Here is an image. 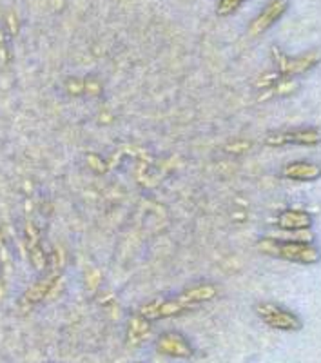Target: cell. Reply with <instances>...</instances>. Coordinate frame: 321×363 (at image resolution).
I'll list each match as a JSON object with an SVG mask.
<instances>
[{
    "label": "cell",
    "instance_id": "1",
    "mask_svg": "<svg viewBox=\"0 0 321 363\" xmlns=\"http://www.w3.org/2000/svg\"><path fill=\"white\" fill-rule=\"evenodd\" d=\"M216 296H218V287L214 284H209V281H203V284L187 287L186 291L178 293L176 296L158 298V300L149 301V303L140 307L138 313L147 318L149 322H158V320L180 316V314L198 309L203 303L213 301Z\"/></svg>",
    "mask_w": 321,
    "mask_h": 363
},
{
    "label": "cell",
    "instance_id": "2",
    "mask_svg": "<svg viewBox=\"0 0 321 363\" xmlns=\"http://www.w3.org/2000/svg\"><path fill=\"white\" fill-rule=\"evenodd\" d=\"M258 249L269 256L301 265H312L321 260L320 249L310 242H303V240L264 238L258 242Z\"/></svg>",
    "mask_w": 321,
    "mask_h": 363
},
{
    "label": "cell",
    "instance_id": "3",
    "mask_svg": "<svg viewBox=\"0 0 321 363\" xmlns=\"http://www.w3.org/2000/svg\"><path fill=\"white\" fill-rule=\"evenodd\" d=\"M254 313L265 325L278 330H300L301 320L285 307L272 303V301H258L254 306Z\"/></svg>",
    "mask_w": 321,
    "mask_h": 363
},
{
    "label": "cell",
    "instance_id": "4",
    "mask_svg": "<svg viewBox=\"0 0 321 363\" xmlns=\"http://www.w3.org/2000/svg\"><path fill=\"white\" fill-rule=\"evenodd\" d=\"M154 347H157L158 354L174 359H189L194 354V347L191 340L181 333H176V330L162 333L157 338Z\"/></svg>",
    "mask_w": 321,
    "mask_h": 363
},
{
    "label": "cell",
    "instance_id": "5",
    "mask_svg": "<svg viewBox=\"0 0 321 363\" xmlns=\"http://www.w3.org/2000/svg\"><path fill=\"white\" fill-rule=\"evenodd\" d=\"M265 145L271 147H280V145H312L321 144V131L316 128H301L294 129V131H281V133H271L265 136Z\"/></svg>",
    "mask_w": 321,
    "mask_h": 363
},
{
    "label": "cell",
    "instance_id": "6",
    "mask_svg": "<svg viewBox=\"0 0 321 363\" xmlns=\"http://www.w3.org/2000/svg\"><path fill=\"white\" fill-rule=\"evenodd\" d=\"M287 9V0H272L271 4L265 6L264 11L259 13L258 17L249 24L247 35L249 37L256 38L259 35H264L267 29H271L272 26L276 24V21H280V17Z\"/></svg>",
    "mask_w": 321,
    "mask_h": 363
},
{
    "label": "cell",
    "instance_id": "7",
    "mask_svg": "<svg viewBox=\"0 0 321 363\" xmlns=\"http://www.w3.org/2000/svg\"><path fill=\"white\" fill-rule=\"evenodd\" d=\"M321 60L320 51H310V53H305L301 57L288 58L283 57L278 64V71H280L283 77H296V74H303L309 69H312L317 62Z\"/></svg>",
    "mask_w": 321,
    "mask_h": 363
},
{
    "label": "cell",
    "instance_id": "8",
    "mask_svg": "<svg viewBox=\"0 0 321 363\" xmlns=\"http://www.w3.org/2000/svg\"><path fill=\"white\" fill-rule=\"evenodd\" d=\"M57 281H58L57 274L40 278V280H38L35 285H31V287L24 293V296L21 298V307L29 309V307H35L37 303H40V301L45 300V296L55 289Z\"/></svg>",
    "mask_w": 321,
    "mask_h": 363
},
{
    "label": "cell",
    "instance_id": "9",
    "mask_svg": "<svg viewBox=\"0 0 321 363\" xmlns=\"http://www.w3.org/2000/svg\"><path fill=\"white\" fill-rule=\"evenodd\" d=\"M276 225L281 231H309L312 227V216L305 211L288 209L278 215Z\"/></svg>",
    "mask_w": 321,
    "mask_h": 363
},
{
    "label": "cell",
    "instance_id": "10",
    "mask_svg": "<svg viewBox=\"0 0 321 363\" xmlns=\"http://www.w3.org/2000/svg\"><path fill=\"white\" fill-rule=\"evenodd\" d=\"M283 174L288 180L298 182H314L321 177V165L314 164V162H293L283 167Z\"/></svg>",
    "mask_w": 321,
    "mask_h": 363
},
{
    "label": "cell",
    "instance_id": "11",
    "mask_svg": "<svg viewBox=\"0 0 321 363\" xmlns=\"http://www.w3.org/2000/svg\"><path fill=\"white\" fill-rule=\"evenodd\" d=\"M151 323L147 318L142 316L140 313H135L128 320V329H125V343L129 347H136L147 340L151 333Z\"/></svg>",
    "mask_w": 321,
    "mask_h": 363
},
{
    "label": "cell",
    "instance_id": "12",
    "mask_svg": "<svg viewBox=\"0 0 321 363\" xmlns=\"http://www.w3.org/2000/svg\"><path fill=\"white\" fill-rule=\"evenodd\" d=\"M243 4H245V0H218V4H216V15L222 18L231 17V15H235Z\"/></svg>",
    "mask_w": 321,
    "mask_h": 363
},
{
    "label": "cell",
    "instance_id": "13",
    "mask_svg": "<svg viewBox=\"0 0 321 363\" xmlns=\"http://www.w3.org/2000/svg\"><path fill=\"white\" fill-rule=\"evenodd\" d=\"M29 256H31V265H33L38 272L45 271V267H47V256H45V251L42 249L40 244L29 247Z\"/></svg>",
    "mask_w": 321,
    "mask_h": 363
},
{
    "label": "cell",
    "instance_id": "14",
    "mask_svg": "<svg viewBox=\"0 0 321 363\" xmlns=\"http://www.w3.org/2000/svg\"><path fill=\"white\" fill-rule=\"evenodd\" d=\"M66 87H67V93L69 95H82V93H86V82H82V80L79 79H69L66 82Z\"/></svg>",
    "mask_w": 321,
    "mask_h": 363
},
{
    "label": "cell",
    "instance_id": "15",
    "mask_svg": "<svg viewBox=\"0 0 321 363\" xmlns=\"http://www.w3.org/2000/svg\"><path fill=\"white\" fill-rule=\"evenodd\" d=\"M9 48H8V40H6L4 33L0 31V64H8L9 62Z\"/></svg>",
    "mask_w": 321,
    "mask_h": 363
},
{
    "label": "cell",
    "instance_id": "16",
    "mask_svg": "<svg viewBox=\"0 0 321 363\" xmlns=\"http://www.w3.org/2000/svg\"><path fill=\"white\" fill-rule=\"evenodd\" d=\"M8 22H9V28H11V35H17L18 31V22L15 21V15H9L8 17Z\"/></svg>",
    "mask_w": 321,
    "mask_h": 363
}]
</instances>
